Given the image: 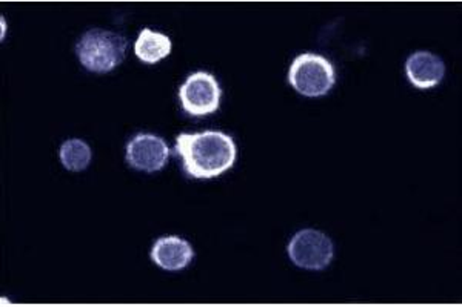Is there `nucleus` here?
<instances>
[{
    "label": "nucleus",
    "instance_id": "obj_1",
    "mask_svg": "<svg viewBox=\"0 0 462 307\" xmlns=\"http://www.w3.org/2000/svg\"><path fill=\"white\" fill-rule=\"evenodd\" d=\"M176 152L182 158L189 178L219 177L236 162V143L221 131H202L195 134H179Z\"/></svg>",
    "mask_w": 462,
    "mask_h": 307
},
{
    "label": "nucleus",
    "instance_id": "obj_2",
    "mask_svg": "<svg viewBox=\"0 0 462 307\" xmlns=\"http://www.w3.org/2000/svg\"><path fill=\"white\" fill-rule=\"evenodd\" d=\"M128 41L119 32L89 30L76 45V54L91 73H110L125 60Z\"/></svg>",
    "mask_w": 462,
    "mask_h": 307
},
{
    "label": "nucleus",
    "instance_id": "obj_3",
    "mask_svg": "<svg viewBox=\"0 0 462 307\" xmlns=\"http://www.w3.org/2000/svg\"><path fill=\"white\" fill-rule=\"evenodd\" d=\"M289 82L305 97H322L337 84V73L324 56L307 52L294 59L290 67Z\"/></svg>",
    "mask_w": 462,
    "mask_h": 307
},
{
    "label": "nucleus",
    "instance_id": "obj_4",
    "mask_svg": "<svg viewBox=\"0 0 462 307\" xmlns=\"http://www.w3.org/2000/svg\"><path fill=\"white\" fill-rule=\"evenodd\" d=\"M290 260L293 265L309 271H322L330 265L335 256V246L328 235L318 230H302L290 239Z\"/></svg>",
    "mask_w": 462,
    "mask_h": 307
},
{
    "label": "nucleus",
    "instance_id": "obj_5",
    "mask_svg": "<svg viewBox=\"0 0 462 307\" xmlns=\"http://www.w3.org/2000/svg\"><path fill=\"white\" fill-rule=\"evenodd\" d=\"M222 89L215 76L205 71L191 74L179 88L182 110L191 117H205L219 110Z\"/></svg>",
    "mask_w": 462,
    "mask_h": 307
},
{
    "label": "nucleus",
    "instance_id": "obj_6",
    "mask_svg": "<svg viewBox=\"0 0 462 307\" xmlns=\"http://www.w3.org/2000/svg\"><path fill=\"white\" fill-rule=\"evenodd\" d=\"M126 163L137 171H162L170 158V148L162 137L141 132L126 145Z\"/></svg>",
    "mask_w": 462,
    "mask_h": 307
},
{
    "label": "nucleus",
    "instance_id": "obj_7",
    "mask_svg": "<svg viewBox=\"0 0 462 307\" xmlns=\"http://www.w3.org/2000/svg\"><path fill=\"white\" fill-rule=\"evenodd\" d=\"M405 73L410 84L418 89L435 88L446 76V65L441 58L429 51L413 52L405 62Z\"/></svg>",
    "mask_w": 462,
    "mask_h": 307
},
{
    "label": "nucleus",
    "instance_id": "obj_8",
    "mask_svg": "<svg viewBox=\"0 0 462 307\" xmlns=\"http://www.w3.org/2000/svg\"><path fill=\"white\" fill-rule=\"evenodd\" d=\"M195 258V249L180 237H162L152 249V260L165 271H182Z\"/></svg>",
    "mask_w": 462,
    "mask_h": 307
},
{
    "label": "nucleus",
    "instance_id": "obj_9",
    "mask_svg": "<svg viewBox=\"0 0 462 307\" xmlns=\"http://www.w3.org/2000/svg\"><path fill=\"white\" fill-rule=\"evenodd\" d=\"M171 50H173L171 39L167 34L152 32L150 28H143L134 43V54L139 60H143L147 65L161 62L162 59L170 56Z\"/></svg>",
    "mask_w": 462,
    "mask_h": 307
},
{
    "label": "nucleus",
    "instance_id": "obj_10",
    "mask_svg": "<svg viewBox=\"0 0 462 307\" xmlns=\"http://www.w3.org/2000/svg\"><path fill=\"white\" fill-rule=\"evenodd\" d=\"M59 158L65 169L73 172L84 171L91 162V148L87 141L71 139L63 141L59 149Z\"/></svg>",
    "mask_w": 462,
    "mask_h": 307
},
{
    "label": "nucleus",
    "instance_id": "obj_11",
    "mask_svg": "<svg viewBox=\"0 0 462 307\" xmlns=\"http://www.w3.org/2000/svg\"><path fill=\"white\" fill-rule=\"evenodd\" d=\"M5 32H6V22L4 17H2V39L5 37Z\"/></svg>",
    "mask_w": 462,
    "mask_h": 307
}]
</instances>
